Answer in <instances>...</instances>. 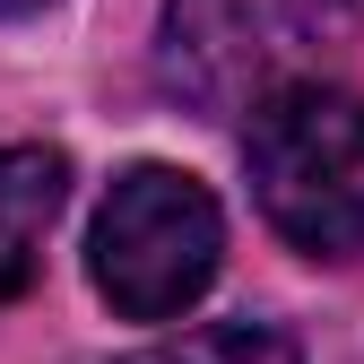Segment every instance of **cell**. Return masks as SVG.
Segmentation results:
<instances>
[{"label":"cell","instance_id":"obj_3","mask_svg":"<svg viewBox=\"0 0 364 364\" xmlns=\"http://www.w3.org/2000/svg\"><path fill=\"white\" fill-rule=\"evenodd\" d=\"M217 252H225V217L208 200V182H191L182 165H130L113 173V191L96 208L87 278L122 321H173L208 295Z\"/></svg>","mask_w":364,"mask_h":364},{"label":"cell","instance_id":"obj_6","mask_svg":"<svg viewBox=\"0 0 364 364\" xmlns=\"http://www.w3.org/2000/svg\"><path fill=\"white\" fill-rule=\"evenodd\" d=\"M35 9H53V0H0V18H35Z\"/></svg>","mask_w":364,"mask_h":364},{"label":"cell","instance_id":"obj_1","mask_svg":"<svg viewBox=\"0 0 364 364\" xmlns=\"http://www.w3.org/2000/svg\"><path fill=\"white\" fill-rule=\"evenodd\" d=\"M252 200L278 235L312 260L364 252V96L330 78H278L252 96L243 122Z\"/></svg>","mask_w":364,"mask_h":364},{"label":"cell","instance_id":"obj_5","mask_svg":"<svg viewBox=\"0 0 364 364\" xmlns=\"http://www.w3.org/2000/svg\"><path fill=\"white\" fill-rule=\"evenodd\" d=\"M122 364H304V355L278 321H208V330H182L165 347L122 355Z\"/></svg>","mask_w":364,"mask_h":364},{"label":"cell","instance_id":"obj_4","mask_svg":"<svg viewBox=\"0 0 364 364\" xmlns=\"http://www.w3.org/2000/svg\"><path fill=\"white\" fill-rule=\"evenodd\" d=\"M70 200V156L35 139H0V295L35 278V252Z\"/></svg>","mask_w":364,"mask_h":364},{"label":"cell","instance_id":"obj_2","mask_svg":"<svg viewBox=\"0 0 364 364\" xmlns=\"http://www.w3.org/2000/svg\"><path fill=\"white\" fill-rule=\"evenodd\" d=\"M364 35V0H165L156 78L191 113H243L260 87Z\"/></svg>","mask_w":364,"mask_h":364}]
</instances>
